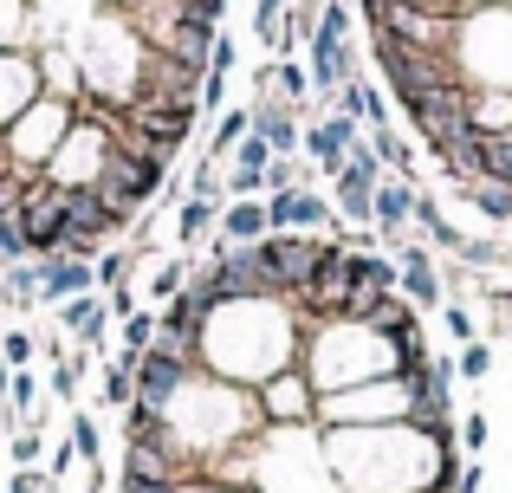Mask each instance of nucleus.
Here are the masks:
<instances>
[{
	"instance_id": "f257e3e1",
	"label": "nucleus",
	"mask_w": 512,
	"mask_h": 493,
	"mask_svg": "<svg viewBox=\"0 0 512 493\" xmlns=\"http://www.w3.org/2000/svg\"><path fill=\"white\" fill-rule=\"evenodd\" d=\"M163 182H169V163H163V156L130 150V143H111V156H104V169H98V182H91V195L111 208L117 228H137L143 202H156V195H163Z\"/></svg>"
},
{
	"instance_id": "f03ea898",
	"label": "nucleus",
	"mask_w": 512,
	"mask_h": 493,
	"mask_svg": "<svg viewBox=\"0 0 512 493\" xmlns=\"http://www.w3.org/2000/svg\"><path fill=\"white\" fill-rule=\"evenodd\" d=\"M72 117H78V104L46 98V91H39V98L26 104V111L13 117L7 130H0V143H7V169H20V176H39V169L52 163V150L65 143Z\"/></svg>"
},
{
	"instance_id": "7ed1b4c3",
	"label": "nucleus",
	"mask_w": 512,
	"mask_h": 493,
	"mask_svg": "<svg viewBox=\"0 0 512 493\" xmlns=\"http://www.w3.org/2000/svg\"><path fill=\"white\" fill-rule=\"evenodd\" d=\"M13 221H20L26 253H33V260L59 253V241H65V189L52 176H26L20 195H13Z\"/></svg>"
},
{
	"instance_id": "20e7f679",
	"label": "nucleus",
	"mask_w": 512,
	"mask_h": 493,
	"mask_svg": "<svg viewBox=\"0 0 512 493\" xmlns=\"http://www.w3.org/2000/svg\"><path fill=\"white\" fill-rule=\"evenodd\" d=\"M104 156H111V130H104L98 117L78 111L72 130H65V143L52 150V163L39 169V176H52L59 189H91V182H98V169H104Z\"/></svg>"
},
{
	"instance_id": "39448f33",
	"label": "nucleus",
	"mask_w": 512,
	"mask_h": 493,
	"mask_svg": "<svg viewBox=\"0 0 512 493\" xmlns=\"http://www.w3.org/2000/svg\"><path fill=\"white\" fill-rule=\"evenodd\" d=\"M195 357H182V351H169V344H150V351H137V364H130V377H137V403H150V409H169L175 396H182V383L195 377Z\"/></svg>"
},
{
	"instance_id": "423d86ee",
	"label": "nucleus",
	"mask_w": 512,
	"mask_h": 493,
	"mask_svg": "<svg viewBox=\"0 0 512 493\" xmlns=\"http://www.w3.org/2000/svg\"><path fill=\"white\" fill-rule=\"evenodd\" d=\"M253 396H260V416L273 422V429H299V422L318 416V390H312V377H305L299 364L273 370V377H266Z\"/></svg>"
},
{
	"instance_id": "0eeeda50",
	"label": "nucleus",
	"mask_w": 512,
	"mask_h": 493,
	"mask_svg": "<svg viewBox=\"0 0 512 493\" xmlns=\"http://www.w3.org/2000/svg\"><path fill=\"white\" fill-rule=\"evenodd\" d=\"M331 215H338V208L318 189H305V182L266 195V234H318V228H331Z\"/></svg>"
},
{
	"instance_id": "6e6552de",
	"label": "nucleus",
	"mask_w": 512,
	"mask_h": 493,
	"mask_svg": "<svg viewBox=\"0 0 512 493\" xmlns=\"http://www.w3.org/2000/svg\"><path fill=\"white\" fill-rule=\"evenodd\" d=\"M39 91H46V85H39V59H26L20 46H7V52H0V130L26 111Z\"/></svg>"
},
{
	"instance_id": "1a4fd4ad",
	"label": "nucleus",
	"mask_w": 512,
	"mask_h": 493,
	"mask_svg": "<svg viewBox=\"0 0 512 493\" xmlns=\"http://www.w3.org/2000/svg\"><path fill=\"white\" fill-rule=\"evenodd\" d=\"M33 273H39V305H65L98 286L91 260H72V253H46V260H33Z\"/></svg>"
},
{
	"instance_id": "9d476101",
	"label": "nucleus",
	"mask_w": 512,
	"mask_h": 493,
	"mask_svg": "<svg viewBox=\"0 0 512 493\" xmlns=\"http://www.w3.org/2000/svg\"><path fill=\"white\" fill-rule=\"evenodd\" d=\"M357 137H363V124H357V117H338V111L318 117V124H305V150H312V163L325 169V176H338V169H344V150Z\"/></svg>"
},
{
	"instance_id": "9b49d317",
	"label": "nucleus",
	"mask_w": 512,
	"mask_h": 493,
	"mask_svg": "<svg viewBox=\"0 0 512 493\" xmlns=\"http://www.w3.org/2000/svg\"><path fill=\"white\" fill-rule=\"evenodd\" d=\"M396 292H409V305H441V273H435V260H428L422 241H402Z\"/></svg>"
},
{
	"instance_id": "f8f14e48",
	"label": "nucleus",
	"mask_w": 512,
	"mask_h": 493,
	"mask_svg": "<svg viewBox=\"0 0 512 493\" xmlns=\"http://www.w3.org/2000/svg\"><path fill=\"white\" fill-rule=\"evenodd\" d=\"M221 241L227 247L266 241V202H260V195H234V202H221Z\"/></svg>"
},
{
	"instance_id": "ddd939ff",
	"label": "nucleus",
	"mask_w": 512,
	"mask_h": 493,
	"mask_svg": "<svg viewBox=\"0 0 512 493\" xmlns=\"http://www.w3.org/2000/svg\"><path fill=\"white\" fill-rule=\"evenodd\" d=\"M338 215H344V228H370V208H376V182L383 176H363V169H338Z\"/></svg>"
},
{
	"instance_id": "4468645a",
	"label": "nucleus",
	"mask_w": 512,
	"mask_h": 493,
	"mask_svg": "<svg viewBox=\"0 0 512 493\" xmlns=\"http://www.w3.org/2000/svg\"><path fill=\"white\" fill-rule=\"evenodd\" d=\"M59 318H65V331H72L85 351H91V344H104V331H111V305H104L98 292H78V299H65Z\"/></svg>"
},
{
	"instance_id": "2eb2a0df",
	"label": "nucleus",
	"mask_w": 512,
	"mask_h": 493,
	"mask_svg": "<svg viewBox=\"0 0 512 493\" xmlns=\"http://www.w3.org/2000/svg\"><path fill=\"white\" fill-rule=\"evenodd\" d=\"M214 228H221V202H208V195H182V208H175V241L195 247V241H208Z\"/></svg>"
},
{
	"instance_id": "dca6fc26",
	"label": "nucleus",
	"mask_w": 512,
	"mask_h": 493,
	"mask_svg": "<svg viewBox=\"0 0 512 493\" xmlns=\"http://www.w3.org/2000/svg\"><path fill=\"white\" fill-rule=\"evenodd\" d=\"M474 163H480V182H512V130H480Z\"/></svg>"
},
{
	"instance_id": "f3484780",
	"label": "nucleus",
	"mask_w": 512,
	"mask_h": 493,
	"mask_svg": "<svg viewBox=\"0 0 512 493\" xmlns=\"http://www.w3.org/2000/svg\"><path fill=\"white\" fill-rule=\"evenodd\" d=\"M454 195H467L493 228H512V182H461Z\"/></svg>"
},
{
	"instance_id": "a211bd4d",
	"label": "nucleus",
	"mask_w": 512,
	"mask_h": 493,
	"mask_svg": "<svg viewBox=\"0 0 512 493\" xmlns=\"http://www.w3.org/2000/svg\"><path fill=\"white\" fill-rule=\"evenodd\" d=\"M409 221H415V228H422V234H428V241H435V247H448V253L467 241V234L454 228L448 215H441V202H435V195H422V189H415V215H409Z\"/></svg>"
},
{
	"instance_id": "6ab92c4d",
	"label": "nucleus",
	"mask_w": 512,
	"mask_h": 493,
	"mask_svg": "<svg viewBox=\"0 0 512 493\" xmlns=\"http://www.w3.org/2000/svg\"><path fill=\"white\" fill-rule=\"evenodd\" d=\"M467 117H474V130H512V91H474Z\"/></svg>"
},
{
	"instance_id": "aec40b11",
	"label": "nucleus",
	"mask_w": 512,
	"mask_h": 493,
	"mask_svg": "<svg viewBox=\"0 0 512 493\" xmlns=\"http://www.w3.org/2000/svg\"><path fill=\"white\" fill-rule=\"evenodd\" d=\"M266 78H273V91L292 104V111H305V98H312V72H305L299 59H279V65H266Z\"/></svg>"
},
{
	"instance_id": "412c9836",
	"label": "nucleus",
	"mask_w": 512,
	"mask_h": 493,
	"mask_svg": "<svg viewBox=\"0 0 512 493\" xmlns=\"http://www.w3.org/2000/svg\"><path fill=\"white\" fill-rule=\"evenodd\" d=\"M370 150H376V163H383L389 176H415V150H409V143H402L389 124H383V130H370Z\"/></svg>"
},
{
	"instance_id": "4be33fe9",
	"label": "nucleus",
	"mask_w": 512,
	"mask_h": 493,
	"mask_svg": "<svg viewBox=\"0 0 512 493\" xmlns=\"http://www.w3.org/2000/svg\"><path fill=\"white\" fill-rule=\"evenodd\" d=\"M0 299H7L13 312H26V305H39V273H33V260L7 266V279H0Z\"/></svg>"
},
{
	"instance_id": "5701e85b",
	"label": "nucleus",
	"mask_w": 512,
	"mask_h": 493,
	"mask_svg": "<svg viewBox=\"0 0 512 493\" xmlns=\"http://www.w3.org/2000/svg\"><path fill=\"white\" fill-rule=\"evenodd\" d=\"M91 273H98L104 292H117V286H130V273H137V253H130V247H111V253H98V260H91Z\"/></svg>"
},
{
	"instance_id": "b1692460",
	"label": "nucleus",
	"mask_w": 512,
	"mask_h": 493,
	"mask_svg": "<svg viewBox=\"0 0 512 493\" xmlns=\"http://www.w3.org/2000/svg\"><path fill=\"white\" fill-rule=\"evenodd\" d=\"M72 455L85 461V468H98V455H104V435H98V422H91L85 409H72Z\"/></svg>"
},
{
	"instance_id": "393cba45",
	"label": "nucleus",
	"mask_w": 512,
	"mask_h": 493,
	"mask_svg": "<svg viewBox=\"0 0 512 493\" xmlns=\"http://www.w3.org/2000/svg\"><path fill=\"white\" fill-rule=\"evenodd\" d=\"M247 130H253V111H221V124H214V137H208V150L227 156L240 137H247Z\"/></svg>"
},
{
	"instance_id": "a878e982",
	"label": "nucleus",
	"mask_w": 512,
	"mask_h": 493,
	"mask_svg": "<svg viewBox=\"0 0 512 493\" xmlns=\"http://www.w3.org/2000/svg\"><path fill=\"white\" fill-rule=\"evenodd\" d=\"M487 370H493V351H487V344H461V351H454V377H467V383H480V377H487Z\"/></svg>"
},
{
	"instance_id": "bb28decb",
	"label": "nucleus",
	"mask_w": 512,
	"mask_h": 493,
	"mask_svg": "<svg viewBox=\"0 0 512 493\" xmlns=\"http://www.w3.org/2000/svg\"><path fill=\"white\" fill-rule=\"evenodd\" d=\"M208 474H182V481H137V474H124L117 481V493H195Z\"/></svg>"
},
{
	"instance_id": "cd10ccee",
	"label": "nucleus",
	"mask_w": 512,
	"mask_h": 493,
	"mask_svg": "<svg viewBox=\"0 0 512 493\" xmlns=\"http://www.w3.org/2000/svg\"><path fill=\"white\" fill-rule=\"evenodd\" d=\"M0 260H7V266L33 260V253H26V234H20V221H13V208H0Z\"/></svg>"
},
{
	"instance_id": "c85d7f7f",
	"label": "nucleus",
	"mask_w": 512,
	"mask_h": 493,
	"mask_svg": "<svg viewBox=\"0 0 512 493\" xmlns=\"http://www.w3.org/2000/svg\"><path fill=\"white\" fill-rule=\"evenodd\" d=\"M286 7H292V0H260V7H253V33H260L266 46H273L279 26H286Z\"/></svg>"
},
{
	"instance_id": "c756f323",
	"label": "nucleus",
	"mask_w": 512,
	"mask_h": 493,
	"mask_svg": "<svg viewBox=\"0 0 512 493\" xmlns=\"http://www.w3.org/2000/svg\"><path fill=\"white\" fill-rule=\"evenodd\" d=\"M156 344V312H130L124 318V351H150Z\"/></svg>"
},
{
	"instance_id": "7c9ffc66",
	"label": "nucleus",
	"mask_w": 512,
	"mask_h": 493,
	"mask_svg": "<svg viewBox=\"0 0 512 493\" xmlns=\"http://www.w3.org/2000/svg\"><path fill=\"white\" fill-rule=\"evenodd\" d=\"M454 253H461L467 266H480V273H487V266H506V247L500 241H461Z\"/></svg>"
},
{
	"instance_id": "2f4dec72",
	"label": "nucleus",
	"mask_w": 512,
	"mask_h": 493,
	"mask_svg": "<svg viewBox=\"0 0 512 493\" xmlns=\"http://www.w3.org/2000/svg\"><path fill=\"white\" fill-rule=\"evenodd\" d=\"M182 286H188V260H169V266H156V279H150V292H156V299H175Z\"/></svg>"
},
{
	"instance_id": "473e14b6",
	"label": "nucleus",
	"mask_w": 512,
	"mask_h": 493,
	"mask_svg": "<svg viewBox=\"0 0 512 493\" xmlns=\"http://www.w3.org/2000/svg\"><path fill=\"white\" fill-rule=\"evenodd\" d=\"M33 351H39V344L26 338V331H0V357H7L13 370H26V364H33Z\"/></svg>"
},
{
	"instance_id": "72a5a7b5",
	"label": "nucleus",
	"mask_w": 512,
	"mask_h": 493,
	"mask_svg": "<svg viewBox=\"0 0 512 493\" xmlns=\"http://www.w3.org/2000/svg\"><path fill=\"white\" fill-rule=\"evenodd\" d=\"M260 189H266V195H279V189H299V169H292V156H273V163H266Z\"/></svg>"
},
{
	"instance_id": "f704fd0d",
	"label": "nucleus",
	"mask_w": 512,
	"mask_h": 493,
	"mask_svg": "<svg viewBox=\"0 0 512 493\" xmlns=\"http://www.w3.org/2000/svg\"><path fill=\"white\" fill-rule=\"evenodd\" d=\"M39 448H46V435H39V422H26V429H13V461H20V468H33V461H39Z\"/></svg>"
},
{
	"instance_id": "c9c22d12",
	"label": "nucleus",
	"mask_w": 512,
	"mask_h": 493,
	"mask_svg": "<svg viewBox=\"0 0 512 493\" xmlns=\"http://www.w3.org/2000/svg\"><path fill=\"white\" fill-rule=\"evenodd\" d=\"M441 318H448V338L454 344H474V312H467L461 299H448V312H441Z\"/></svg>"
},
{
	"instance_id": "e433bc0d",
	"label": "nucleus",
	"mask_w": 512,
	"mask_h": 493,
	"mask_svg": "<svg viewBox=\"0 0 512 493\" xmlns=\"http://www.w3.org/2000/svg\"><path fill=\"white\" fill-rule=\"evenodd\" d=\"M461 448H467V455H480V448H487V416H480V409H467V422H461Z\"/></svg>"
},
{
	"instance_id": "4c0bfd02",
	"label": "nucleus",
	"mask_w": 512,
	"mask_h": 493,
	"mask_svg": "<svg viewBox=\"0 0 512 493\" xmlns=\"http://www.w3.org/2000/svg\"><path fill=\"white\" fill-rule=\"evenodd\" d=\"M227 98V72H201V111H221Z\"/></svg>"
},
{
	"instance_id": "58836bf2",
	"label": "nucleus",
	"mask_w": 512,
	"mask_h": 493,
	"mask_svg": "<svg viewBox=\"0 0 512 493\" xmlns=\"http://www.w3.org/2000/svg\"><path fill=\"white\" fill-rule=\"evenodd\" d=\"M234 59H240V52H234V39H214V52H208V72H234Z\"/></svg>"
},
{
	"instance_id": "ea45409f",
	"label": "nucleus",
	"mask_w": 512,
	"mask_h": 493,
	"mask_svg": "<svg viewBox=\"0 0 512 493\" xmlns=\"http://www.w3.org/2000/svg\"><path fill=\"white\" fill-rule=\"evenodd\" d=\"M104 305H111V318H130V312H137V292H130V286H117Z\"/></svg>"
},
{
	"instance_id": "a19ab883",
	"label": "nucleus",
	"mask_w": 512,
	"mask_h": 493,
	"mask_svg": "<svg viewBox=\"0 0 512 493\" xmlns=\"http://www.w3.org/2000/svg\"><path fill=\"white\" fill-rule=\"evenodd\" d=\"M7 493H39V474L33 468H20V474H13V487Z\"/></svg>"
},
{
	"instance_id": "79ce46f5",
	"label": "nucleus",
	"mask_w": 512,
	"mask_h": 493,
	"mask_svg": "<svg viewBox=\"0 0 512 493\" xmlns=\"http://www.w3.org/2000/svg\"><path fill=\"white\" fill-rule=\"evenodd\" d=\"M195 493H247V487H234V481H221V474H208V481H201Z\"/></svg>"
},
{
	"instance_id": "37998d69",
	"label": "nucleus",
	"mask_w": 512,
	"mask_h": 493,
	"mask_svg": "<svg viewBox=\"0 0 512 493\" xmlns=\"http://www.w3.org/2000/svg\"><path fill=\"white\" fill-rule=\"evenodd\" d=\"M0 279H7V260H0Z\"/></svg>"
}]
</instances>
